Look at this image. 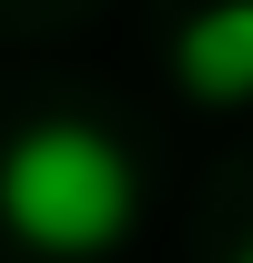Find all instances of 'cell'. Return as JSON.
Returning a JSON list of instances; mask_svg holds the SVG:
<instances>
[{
	"label": "cell",
	"instance_id": "3957f363",
	"mask_svg": "<svg viewBox=\"0 0 253 263\" xmlns=\"http://www.w3.org/2000/svg\"><path fill=\"white\" fill-rule=\"evenodd\" d=\"M223 263H253V233H243V243H233V253H223Z\"/></svg>",
	"mask_w": 253,
	"mask_h": 263
},
{
	"label": "cell",
	"instance_id": "7a4b0ae2",
	"mask_svg": "<svg viewBox=\"0 0 253 263\" xmlns=\"http://www.w3.org/2000/svg\"><path fill=\"white\" fill-rule=\"evenodd\" d=\"M172 91L213 122L253 111V0H192L172 21Z\"/></svg>",
	"mask_w": 253,
	"mask_h": 263
},
{
	"label": "cell",
	"instance_id": "6da1fadb",
	"mask_svg": "<svg viewBox=\"0 0 253 263\" xmlns=\"http://www.w3.org/2000/svg\"><path fill=\"white\" fill-rule=\"evenodd\" d=\"M152 213L142 142L92 111H41L0 142V243L21 263H122Z\"/></svg>",
	"mask_w": 253,
	"mask_h": 263
}]
</instances>
